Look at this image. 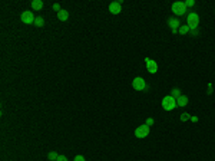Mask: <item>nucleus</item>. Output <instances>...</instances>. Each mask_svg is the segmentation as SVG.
Returning <instances> with one entry per match:
<instances>
[{"label":"nucleus","instance_id":"nucleus-1","mask_svg":"<svg viewBox=\"0 0 215 161\" xmlns=\"http://www.w3.org/2000/svg\"><path fill=\"white\" fill-rule=\"evenodd\" d=\"M178 107L176 105V99L172 96V95H167L165 98L162 99V108L165 111H172V109H175Z\"/></svg>","mask_w":215,"mask_h":161},{"label":"nucleus","instance_id":"nucleus-2","mask_svg":"<svg viewBox=\"0 0 215 161\" xmlns=\"http://www.w3.org/2000/svg\"><path fill=\"white\" fill-rule=\"evenodd\" d=\"M132 86H133V89L136 91H146L148 89V85H146V82L144 78H140V76H138V78H135V79L132 80Z\"/></svg>","mask_w":215,"mask_h":161},{"label":"nucleus","instance_id":"nucleus-3","mask_svg":"<svg viewBox=\"0 0 215 161\" xmlns=\"http://www.w3.org/2000/svg\"><path fill=\"white\" fill-rule=\"evenodd\" d=\"M172 12H174L176 16L185 14V12H186V5H185V2H175V3L172 5Z\"/></svg>","mask_w":215,"mask_h":161},{"label":"nucleus","instance_id":"nucleus-4","mask_svg":"<svg viewBox=\"0 0 215 161\" xmlns=\"http://www.w3.org/2000/svg\"><path fill=\"white\" fill-rule=\"evenodd\" d=\"M186 20H188V26L191 27V30H192V29H197V27H198V23H199V16H198L195 12H191V13L188 14Z\"/></svg>","mask_w":215,"mask_h":161},{"label":"nucleus","instance_id":"nucleus-5","mask_svg":"<svg viewBox=\"0 0 215 161\" xmlns=\"http://www.w3.org/2000/svg\"><path fill=\"white\" fill-rule=\"evenodd\" d=\"M20 19H22V22L25 23V25H35V20H36V18L33 16V13L32 12H29V10H25L22 13V16H20Z\"/></svg>","mask_w":215,"mask_h":161},{"label":"nucleus","instance_id":"nucleus-6","mask_svg":"<svg viewBox=\"0 0 215 161\" xmlns=\"http://www.w3.org/2000/svg\"><path fill=\"white\" fill-rule=\"evenodd\" d=\"M149 131H151V127H148L146 124H144V125L138 127V128L135 130V135L138 137V138H145L146 135L149 134Z\"/></svg>","mask_w":215,"mask_h":161},{"label":"nucleus","instance_id":"nucleus-7","mask_svg":"<svg viewBox=\"0 0 215 161\" xmlns=\"http://www.w3.org/2000/svg\"><path fill=\"white\" fill-rule=\"evenodd\" d=\"M145 63H146V69H148L149 73H156V72H158V62H156V61L145 58Z\"/></svg>","mask_w":215,"mask_h":161},{"label":"nucleus","instance_id":"nucleus-8","mask_svg":"<svg viewBox=\"0 0 215 161\" xmlns=\"http://www.w3.org/2000/svg\"><path fill=\"white\" fill-rule=\"evenodd\" d=\"M168 26L171 27L172 33H176L178 29H179V26H181V22L176 18H169L168 19Z\"/></svg>","mask_w":215,"mask_h":161},{"label":"nucleus","instance_id":"nucleus-9","mask_svg":"<svg viewBox=\"0 0 215 161\" xmlns=\"http://www.w3.org/2000/svg\"><path fill=\"white\" fill-rule=\"evenodd\" d=\"M121 10H122V3H121V2H112L109 5V12L112 14L121 13Z\"/></svg>","mask_w":215,"mask_h":161},{"label":"nucleus","instance_id":"nucleus-10","mask_svg":"<svg viewBox=\"0 0 215 161\" xmlns=\"http://www.w3.org/2000/svg\"><path fill=\"white\" fill-rule=\"evenodd\" d=\"M188 96H186V95H181L179 98L176 99V105H178V107H186V105H188Z\"/></svg>","mask_w":215,"mask_h":161},{"label":"nucleus","instance_id":"nucleus-11","mask_svg":"<svg viewBox=\"0 0 215 161\" xmlns=\"http://www.w3.org/2000/svg\"><path fill=\"white\" fill-rule=\"evenodd\" d=\"M32 9L42 10L43 9V0H32Z\"/></svg>","mask_w":215,"mask_h":161},{"label":"nucleus","instance_id":"nucleus-12","mask_svg":"<svg viewBox=\"0 0 215 161\" xmlns=\"http://www.w3.org/2000/svg\"><path fill=\"white\" fill-rule=\"evenodd\" d=\"M57 19L59 20H62V22H66L67 19H69V12H66V10L62 9L59 13H57Z\"/></svg>","mask_w":215,"mask_h":161},{"label":"nucleus","instance_id":"nucleus-13","mask_svg":"<svg viewBox=\"0 0 215 161\" xmlns=\"http://www.w3.org/2000/svg\"><path fill=\"white\" fill-rule=\"evenodd\" d=\"M178 32H179V35H186V33L191 32V27H189L188 25H182V26H179Z\"/></svg>","mask_w":215,"mask_h":161},{"label":"nucleus","instance_id":"nucleus-14","mask_svg":"<svg viewBox=\"0 0 215 161\" xmlns=\"http://www.w3.org/2000/svg\"><path fill=\"white\" fill-rule=\"evenodd\" d=\"M35 26H37V27H43L44 26V20H43V18H42V16H37V18H36Z\"/></svg>","mask_w":215,"mask_h":161},{"label":"nucleus","instance_id":"nucleus-15","mask_svg":"<svg viewBox=\"0 0 215 161\" xmlns=\"http://www.w3.org/2000/svg\"><path fill=\"white\" fill-rule=\"evenodd\" d=\"M172 96H174V98H175V99H178V98H179V96H181V91L179 89H178V88H174V89H172Z\"/></svg>","mask_w":215,"mask_h":161},{"label":"nucleus","instance_id":"nucleus-16","mask_svg":"<svg viewBox=\"0 0 215 161\" xmlns=\"http://www.w3.org/2000/svg\"><path fill=\"white\" fill-rule=\"evenodd\" d=\"M48 158H49V160H50V161H56L57 158H59V155H57V154H56V152H55V151H52V152H49Z\"/></svg>","mask_w":215,"mask_h":161},{"label":"nucleus","instance_id":"nucleus-17","mask_svg":"<svg viewBox=\"0 0 215 161\" xmlns=\"http://www.w3.org/2000/svg\"><path fill=\"white\" fill-rule=\"evenodd\" d=\"M52 7H53V10H55L56 13H59V12L62 10V9H60V5H59V3H55V5H53Z\"/></svg>","mask_w":215,"mask_h":161},{"label":"nucleus","instance_id":"nucleus-18","mask_svg":"<svg viewBox=\"0 0 215 161\" xmlns=\"http://www.w3.org/2000/svg\"><path fill=\"white\" fill-rule=\"evenodd\" d=\"M189 118H191V115H189V114H186V112L181 115V121H188Z\"/></svg>","mask_w":215,"mask_h":161},{"label":"nucleus","instance_id":"nucleus-19","mask_svg":"<svg viewBox=\"0 0 215 161\" xmlns=\"http://www.w3.org/2000/svg\"><path fill=\"white\" fill-rule=\"evenodd\" d=\"M185 5H186V7H192L194 5H195V2H194V0H186V2H185Z\"/></svg>","mask_w":215,"mask_h":161},{"label":"nucleus","instance_id":"nucleus-20","mask_svg":"<svg viewBox=\"0 0 215 161\" xmlns=\"http://www.w3.org/2000/svg\"><path fill=\"white\" fill-rule=\"evenodd\" d=\"M56 161H69V160H67V157L66 155H59V158H57Z\"/></svg>","mask_w":215,"mask_h":161},{"label":"nucleus","instance_id":"nucleus-21","mask_svg":"<svg viewBox=\"0 0 215 161\" xmlns=\"http://www.w3.org/2000/svg\"><path fill=\"white\" fill-rule=\"evenodd\" d=\"M75 161H86V160H85L83 155H76L75 157Z\"/></svg>","mask_w":215,"mask_h":161},{"label":"nucleus","instance_id":"nucleus-22","mask_svg":"<svg viewBox=\"0 0 215 161\" xmlns=\"http://www.w3.org/2000/svg\"><path fill=\"white\" fill-rule=\"evenodd\" d=\"M152 124H154V120H152V118H148V120H146V125L151 127Z\"/></svg>","mask_w":215,"mask_h":161},{"label":"nucleus","instance_id":"nucleus-23","mask_svg":"<svg viewBox=\"0 0 215 161\" xmlns=\"http://www.w3.org/2000/svg\"><path fill=\"white\" fill-rule=\"evenodd\" d=\"M189 120H191V121H192V122H198V116H195V115H191V118H189Z\"/></svg>","mask_w":215,"mask_h":161},{"label":"nucleus","instance_id":"nucleus-24","mask_svg":"<svg viewBox=\"0 0 215 161\" xmlns=\"http://www.w3.org/2000/svg\"><path fill=\"white\" fill-rule=\"evenodd\" d=\"M191 33H192L194 36H197L198 35V29H192V30H191Z\"/></svg>","mask_w":215,"mask_h":161}]
</instances>
